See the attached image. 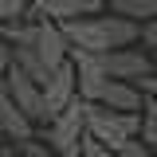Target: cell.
<instances>
[{"instance_id":"cell-1","label":"cell","mask_w":157,"mask_h":157,"mask_svg":"<svg viewBox=\"0 0 157 157\" xmlns=\"http://www.w3.org/2000/svg\"><path fill=\"white\" fill-rule=\"evenodd\" d=\"M63 36L71 43V51L110 55V51H122V47H137L141 24H134L126 16H114V12H102V16H86V20H75V24H63Z\"/></svg>"},{"instance_id":"cell-2","label":"cell","mask_w":157,"mask_h":157,"mask_svg":"<svg viewBox=\"0 0 157 157\" xmlns=\"http://www.w3.org/2000/svg\"><path fill=\"white\" fill-rule=\"evenodd\" d=\"M86 110H90V102L75 98L59 118H51L43 126V145L51 153H71V149H78V141L86 137Z\"/></svg>"},{"instance_id":"cell-3","label":"cell","mask_w":157,"mask_h":157,"mask_svg":"<svg viewBox=\"0 0 157 157\" xmlns=\"http://www.w3.org/2000/svg\"><path fill=\"white\" fill-rule=\"evenodd\" d=\"M0 86L8 90V98L24 110V118L32 126H43L47 122V114H43V86H39L36 78H28L20 67H8V75L0 78Z\"/></svg>"},{"instance_id":"cell-4","label":"cell","mask_w":157,"mask_h":157,"mask_svg":"<svg viewBox=\"0 0 157 157\" xmlns=\"http://www.w3.org/2000/svg\"><path fill=\"white\" fill-rule=\"evenodd\" d=\"M102 71L114 78V82H137V78L153 75V55L145 47H122V51H110V55H98Z\"/></svg>"},{"instance_id":"cell-5","label":"cell","mask_w":157,"mask_h":157,"mask_svg":"<svg viewBox=\"0 0 157 157\" xmlns=\"http://www.w3.org/2000/svg\"><path fill=\"white\" fill-rule=\"evenodd\" d=\"M28 4H32V20H51L59 28L106 12V0H28Z\"/></svg>"},{"instance_id":"cell-6","label":"cell","mask_w":157,"mask_h":157,"mask_svg":"<svg viewBox=\"0 0 157 157\" xmlns=\"http://www.w3.org/2000/svg\"><path fill=\"white\" fill-rule=\"evenodd\" d=\"M78 98V82H75V63L67 59L63 67H55L51 75H47V82H43V114H47V122L51 118H59L71 102ZM43 122V126H47Z\"/></svg>"},{"instance_id":"cell-7","label":"cell","mask_w":157,"mask_h":157,"mask_svg":"<svg viewBox=\"0 0 157 157\" xmlns=\"http://www.w3.org/2000/svg\"><path fill=\"white\" fill-rule=\"evenodd\" d=\"M71 63H75V82H78V98L98 106L106 86H110V75L102 71L98 55H82V51H71Z\"/></svg>"},{"instance_id":"cell-8","label":"cell","mask_w":157,"mask_h":157,"mask_svg":"<svg viewBox=\"0 0 157 157\" xmlns=\"http://www.w3.org/2000/svg\"><path fill=\"white\" fill-rule=\"evenodd\" d=\"M36 55H39V63H43L47 71H55V67H63V63L71 59V43H67V36H63V28H59V24L39 20V32H36Z\"/></svg>"},{"instance_id":"cell-9","label":"cell","mask_w":157,"mask_h":157,"mask_svg":"<svg viewBox=\"0 0 157 157\" xmlns=\"http://www.w3.org/2000/svg\"><path fill=\"white\" fill-rule=\"evenodd\" d=\"M0 137H8L12 145H24V141H32V137H36V126L24 118V110L8 98L4 86H0Z\"/></svg>"},{"instance_id":"cell-10","label":"cell","mask_w":157,"mask_h":157,"mask_svg":"<svg viewBox=\"0 0 157 157\" xmlns=\"http://www.w3.org/2000/svg\"><path fill=\"white\" fill-rule=\"evenodd\" d=\"M141 90H137L134 82H114L110 78V86H106V94L98 106H106V110H114V114H141Z\"/></svg>"},{"instance_id":"cell-11","label":"cell","mask_w":157,"mask_h":157,"mask_svg":"<svg viewBox=\"0 0 157 157\" xmlns=\"http://www.w3.org/2000/svg\"><path fill=\"white\" fill-rule=\"evenodd\" d=\"M106 12L126 16L134 24H149V20H157V0H106Z\"/></svg>"},{"instance_id":"cell-12","label":"cell","mask_w":157,"mask_h":157,"mask_svg":"<svg viewBox=\"0 0 157 157\" xmlns=\"http://www.w3.org/2000/svg\"><path fill=\"white\" fill-rule=\"evenodd\" d=\"M141 98H145V94H141ZM137 134H141V145H157V102H153V98H145V102H141Z\"/></svg>"},{"instance_id":"cell-13","label":"cell","mask_w":157,"mask_h":157,"mask_svg":"<svg viewBox=\"0 0 157 157\" xmlns=\"http://www.w3.org/2000/svg\"><path fill=\"white\" fill-rule=\"evenodd\" d=\"M16 20H32V4L28 0H0V28L16 24Z\"/></svg>"},{"instance_id":"cell-14","label":"cell","mask_w":157,"mask_h":157,"mask_svg":"<svg viewBox=\"0 0 157 157\" xmlns=\"http://www.w3.org/2000/svg\"><path fill=\"white\" fill-rule=\"evenodd\" d=\"M78 157H118V153L106 149V145L94 141V137H82V141H78Z\"/></svg>"},{"instance_id":"cell-15","label":"cell","mask_w":157,"mask_h":157,"mask_svg":"<svg viewBox=\"0 0 157 157\" xmlns=\"http://www.w3.org/2000/svg\"><path fill=\"white\" fill-rule=\"evenodd\" d=\"M149 55H157V20H149V24H141V39H137Z\"/></svg>"},{"instance_id":"cell-16","label":"cell","mask_w":157,"mask_h":157,"mask_svg":"<svg viewBox=\"0 0 157 157\" xmlns=\"http://www.w3.org/2000/svg\"><path fill=\"white\" fill-rule=\"evenodd\" d=\"M134 86H137L145 98H153V102H157V71H153V75H145V78H137Z\"/></svg>"},{"instance_id":"cell-17","label":"cell","mask_w":157,"mask_h":157,"mask_svg":"<svg viewBox=\"0 0 157 157\" xmlns=\"http://www.w3.org/2000/svg\"><path fill=\"white\" fill-rule=\"evenodd\" d=\"M20 149H24V157H51V149H47L43 141H36V137H32V141H24Z\"/></svg>"},{"instance_id":"cell-18","label":"cell","mask_w":157,"mask_h":157,"mask_svg":"<svg viewBox=\"0 0 157 157\" xmlns=\"http://www.w3.org/2000/svg\"><path fill=\"white\" fill-rule=\"evenodd\" d=\"M8 67H12V47L4 43V36H0V78L8 75Z\"/></svg>"},{"instance_id":"cell-19","label":"cell","mask_w":157,"mask_h":157,"mask_svg":"<svg viewBox=\"0 0 157 157\" xmlns=\"http://www.w3.org/2000/svg\"><path fill=\"white\" fill-rule=\"evenodd\" d=\"M0 157H12V145H4V141H0Z\"/></svg>"},{"instance_id":"cell-20","label":"cell","mask_w":157,"mask_h":157,"mask_svg":"<svg viewBox=\"0 0 157 157\" xmlns=\"http://www.w3.org/2000/svg\"><path fill=\"white\" fill-rule=\"evenodd\" d=\"M51 157H78V149H71V153H51Z\"/></svg>"},{"instance_id":"cell-21","label":"cell","mask_w":157,"mask_h":157,"mask_svg":"<svg viewBox=\"0 0 157 157\" xmlns=\"http://www.w3.org/2000/svg\"><path fill=\"white\" fill-rule=\"evenodd\" d=\"M153 67H157V55H153Z\"/></svg>"}]
</instances>
